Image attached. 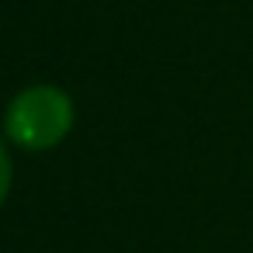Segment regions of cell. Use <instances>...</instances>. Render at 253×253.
<instances>
[{"instance_id":"obj_1","label":"cell","mask_w":253,"mask_h":253,"mask_svg":"<svg viewBox=\"0 0 253 253\" xmlns=\"http://www.w3.org/2000/svg\"><path fill=\"white\" fill-rule=\"evenodd\" d=\"M73 118H77V111H73L70 94L59 90V87L39 84V87L21 90L7 104L4 132H7V139L14 146L32 149V153H42V149L59 146L70 135Z\"/></svg>"},{"instance_id":"obj_2","label":"cell","mask_w":253,"mask_h":253,"mask_svg":"<svg viewBox=\"0 0 253 253\" xmlns=\"http://www.w3.org/2000/svg\"><path fill=\"white\" fill-rule=\"evenodd\" d=\"M11 177H14L11 153H7L4 142H0V208H4V201H7V194H11Z\"/></svg>"}]
</instances>
